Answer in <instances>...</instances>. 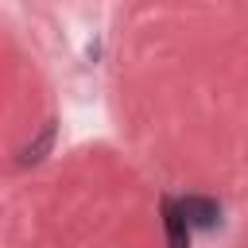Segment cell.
<instances>
[{"instance_id":"obj_1","label":"cell","mask_w":248,"mask_h":248,"mask_svg":"<svg viewBox=\"0 0 248 248\" xmlns=\"http://www.w3.org/2000/svg\"><path fill=\"white\" fill-rule=\"evenodd\" d=\"M163 209V232H167V248H190V217H186V205L174 202V198H163L159 202Z\"/></svg>"},{"instance_id":"obj_2","label":"cell","mask_w":248,"mask_h":248,"mask_svg":"<svg viewBox=\"0 0 248 248\" xmlns=\"http://www.w3.org/2000/svg\"><path fill=\"white\" fill-rule=\"evenodd\" d=\"M182 205H186V217H190V225H202V229H209V225L217 221V205H213L209 198H186Z\"/></svg>"}]
</instances>
